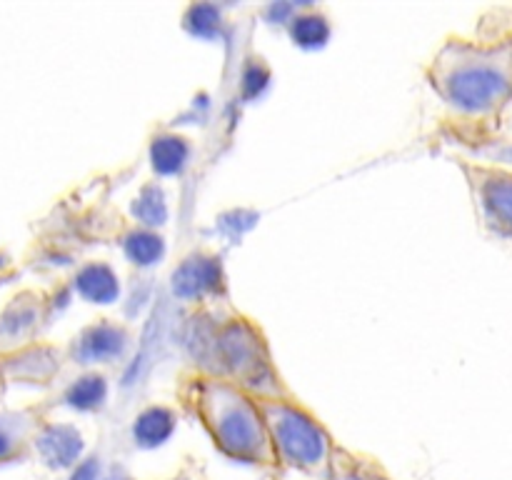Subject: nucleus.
Here are the masks:
<instances>
[{
  "instance_id": "5",
  "label": "nucleus",
  "mask_w": 512,
  "mask_h": 480,
  "mask_svg": "<svg viewBox=\"0 0 512 480\" xmlns=\"http://www.w3.org/2000/svg\"><path fill=\"white\" fill-rule=\"evenodd\" d=\"M43 318V305L35 293H20L0 313V355L15 353L33 343V335Z\"/></svg>"
},
{
  "instance_id": "4",
  "label": "nucleus",
  "mask_w": 512,
  "mask_h": 480,
  "mask_svg": "<svg viewBox=\"0 0 512 480\" xmlns=\"http://www.w3.org/2000/svg\"><path fill=\"white\" fill-rule=\"evenodd\" d=\"M218 345L220 355H223V363L230 368V383L240 385L245 393L253 395L255 390L258 393L255 398H263L265 380H275L278 383L273 368H270V358L263 338H258V333L248 323L233 320L220 333Z\"/></svg>"
},
{
  "instance_id": "9",
  "label": "nucleus",
  "mask_w": 512,
  "mask_h": 480,
  "mask_svg": "<svg viewBox=\"0 0 512 480\" xmlns=\"http://www.w3.org/2000/svg\"><path fill=\"white\" fill-rule=\"evenodd\" d=\"M175 428V418L168 408H148L138 415L133 425V435L143 448H155L170 438Z\"/></svg>"
},
{
  "instance_id": "6",
  "label": "nucleus",
  "mask_w": 512,
  "mask_h": 480,
  "mask_svg": "<svg viewBox=\"0 0 512 480\" xmlns=\"http://www.w3.org/2000/svg\"><path fill=\"white\" fill-rule=\"evenodd\" d=\"M58 370V353L48 345H25L15 353L0 355V373L5 383L18 380V383H45L50 375Z\"/></svg>"
},
{
  "instance_id": "1",
  "label": "nucleus",
  "mask_w": 512,
  "mask_h": 480,
  "mask_svg": "<svg viewBox=\"0 0 512 480\" xmlns=\"http://www.w3.org/2000/svg\"><path fill=\"white\" fill-rule=\"evenodd\" d=\"M180 395L228 458L258 465L275 463L268 425L255 395L215 375H193L183 383Z\"/></svg>"
},
{
  "instance_id": "14",
  "label": "nucleus",
  "mask_w": 512,
  "mask_h": 480,
  "mask_svg": "<svg viewBox=\"0 0 512 480\" xmlns=\"http://www.w3.org/2000/svg\"><path fill=\"white\" fill-rule=\"evenodd\" d=\"M5 385H8V383H5L3 373H0V398H3V395H5Z\"/></svg>"
},
{
  "instance_id": "10",
  "label": "nucleus",
  "mask_w": 512,
  "mask_h": 480,
  "mask_svg": "<svg viewBox=\"0 0 512 480\" xmlns=\"http://www.w3.org/2000/svg\"><path fill=\"white\" fill-rule=\"evenodd\" d=\"M78 285L80 293L98 300V303H108V298H113V295L118 293V283H115L113 273H110L105 265H88V268L80 273Z\"/></svg>"
},
{
  "instance_id": "2",
  "label": "nucleus",
  "mask_w": 512,
  "mask_h": 480,
  "mask_svg": "<svg viewBox=\"0 0 512 480\" xmlns=\"http://www.w3.org/2000/svg\"><path fill=\"white\" fill-rule=\"evenodd\" d=\"M430 85L463 115H490L512 93V45L448 40L430 65Z\"/></svg>"
},
{
  "instance_id": "7",
  "label": "nucleus",
  "mask_w": 512,
  "mask_h": 480,
  "mask_svg": "<svg viewBox=\"0 0 512 480\" xmlns=\"http://www.w3.org/2000/svg\"><path fill=\"white\" fill-rule=\"evenodd\" d=\"M43 428V418L35 408L0 410V463L18 458L25 453L35 435Z\"/></svg>"
},
{
  "instance_id": "8",
  "label": "nucleus",
  "mask_w": 512,
  "mask_h": 480,
  "mask_svg": "<svg viewBox=\"0 0 512 480\" xmlns=\"http://www.w3.org/2000/svg\"><path fill=\"white\" fill-rule=\"evenodd\" d=\"M35 445L40 448L45 463L53 468H68L80 455V438L70 428H40Z\"/></svg>"
},
{
  "instance_id": "11",
  "label": "nucleus",
  "mask_w": 512,
  "mask_h": 480,
  "mask_svg": "<svg viewBox=\"0 0 512 480\" xmlns=\"http://www.w3.org/2000/svg\"><path fill=\"white\" fill-rule=\"evenodd\" d=\"M188 158V145L183 143V138H158L153 143V165L160 173H178L185 165Z\"/></svg>"
},
{
  "instance_id": "3",
  "label": "nucleus",
  "mask_w": 512,
  "mask_h": 480,
  "mask_svg": "<svg viewBox=\"0 0 512 480\" xmlns=\"http://www.w3.org/2000/svg\"><path fill=\"white\" fill-rule=\"evenodd\" d=\"M275 460L310 475H328L333 460V440L328 430L290 398H255Z\"/></svg>"
},
{
  "instance_id": "13",
  "label": "nucleus",
  "mask_w": 512,
  "mask_h": 480,
  "mask_svg": "<svg viewBox=\"0 0 512 480\" xmlns=\"http://www.w3.org/2000/svg\"><path fill=\"white\" fill-rule=\"evenodd\" d=\"M10 273V263H8V258H5L3 253H0V278H5V275Z\"/></svg>"
},
{
  "instance_id": "12",
  "label": "nucleus",
  "mask_w": 512,
  "mask_h": 480,
  "mask_svg": "<svg viewBox=\"0 0 512 480\" xmlns=\"http://www.w3.org/2000/svg\"><path fill=\"white\" fill-rule=\"evenodd\" d=\"M70 480H98V463L95 460H85L73 470Z\"/></svg>"
}]
</instances>
